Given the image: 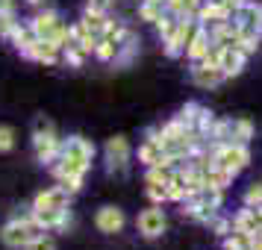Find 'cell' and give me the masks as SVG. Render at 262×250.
I'll use <instances>...</instances> for the list:
<instances>
[{
    "mask_svg": "<svg viewBox=\"0 0 262 250\" xmlns=\"http://www.w3.org/2000/svg\"><path fill=\"white\" fill-rule=\"evenodd\" d=\"M68 194L71 191L65 189V186H53V189L41 191L33 203V209H68Z\"/></svg>",
    "mask_w": 262,
    "mask_h": 250,
    "instance_id": "13",
    "label": "cell"
},
{
    "mask_svg": "<svg viewBox=\"0 0 262 250\" xmlns=\"http://www.w3.org/2000/svg\"><path fill=\"white\" fill-rule=\"evenodd\" d=\"M201 3H203V0H165L168 12L177 15V18H198Z\"/></svg>",
    "mask_w": 262,
    "mask_h": 250,
    "instance_id": "17",
    "label": "cell"
},
{
    "mask_svg": "<svg viewBox=\"0 0 262 250\" xmlns=\"http://www.w3.org/2000/svg\"><path fill=\"white\" fill-rule=\"evenodd\" d=\"M177 21H180V18H177V15H171V12H165V15H162V18H159V21H156V33H159V36H162V38H168V36H171V33H174V27H177Z\"/></svg>",
    "mask_w": 262,
    "mask_h": 250,
    "instance_id": "18",
    "label": "cell"
},
{
    "mask_svg": "<svg viewBox=\"0 0 262 250\" xmlns=\"http://www.w3.org/2000/svg\"><path fill=\"white\" fill-rule=\"evenodd\" d=\"M106 162H109V171H124L127 162H130V142L124 139V135H115V139H109L106 144Z\"/></svg>",
    "mask_w": 262,
    "mask_h": 250,
    "instance_id": "9",
    "label": "cell"
},
{
    "mask_svg": "<svg viewBox=\"0 0 262 250\" xmlns=\"http://www.w3.org/2000/svg\"><path fill=\"white\" fill-rule=\"evenodd\" d=\"M212 48H215V44H212V36H209V30L201 24V30L194 33V38H191L189 48H186V56L191 59V65H194V62H206V56L212 53Z\"/></svg>",
    "mask_w": 262,
    "mask_h": 250,
    "instance_id": "12",
    "label": "cell"
},
{
    "mask_svg": "<svg viewBox=\"0 0 262 250\" xmlns=\"http://www.w3.org/2000/svg\"><path fill=\"white\" fill-rule=\"evenodd\" d=\"M109 6H112V0H89V9L92 12H106Z\"/></svg>",
    "mask_w": 262,
    "mask_h": 250,
    "instance_id": "23",
    "label": "cell"
},
{
    "mask_svg": "<svg viewBox=\"0 0 262 250\" xmlns=\"http://www.w3.org/2000/svg\"><path fill=\"white\" fill-rule=\"evenodd\" d=\"M136 226H139V233H142L144 238H159L168 226L165 212H162L159 206H150V209H144V212L136 218Z\"/></svg>",
    "mask_w": 262,
    "mask_h": 250,
    "instance_id": "5",
    "label": "cell"
},
{
    "mask_svg": "<svg viewBox=\"0 0 262 250\" xmlns=\"http://www.w3.org/2000/svg\"><path fill=\"white\" fill-rule=\"evenodd\" d=\"M24 250H56V244H53V238L38 236V238H33V241H30Z\"/></svg>",
    "mask_w": 262,
    "mask_h": 250,
    "instance_id": "22",
    "label": "cell"
},
{
    "mask_svg": "<svg viewBox=\"0 0 262 250\" xmlns=\"http://www.w3.org/2000/svg\"><path fill=\"white\" fill-rule=\"evenodd\" d=\"M198 30H201V21H198V18H180L177 27H174V33H171L168 38H162L165 53L168 56H180V53H186V48H189V41L194 38Z\"/></svg>",
    "mask_w": 262,
    "mask_h": 250,
    "instance_id": "3",
    "label": "cell"
},
{
    "mask_svg": "<svg viewBox=\"0 0 262 250\" xmlns=\"http://www.w3.org/2000/svg\"><path fill=\"white\" fill-rule=\"evenodd\" d=\"M224 80H227L224 71L218 65H212V62H194L191 65V83L198 85V88H215Z\"/></svg>",
    "mask_w": 262,
    "mask_h": 250,
    "instance_id": "6",
    "label": "cell"
},
{
    "mask_svg": "<svg viewBox=\"0 0 262 250\" xmlns=\"http://www.w3.org/2000/svg\"><path fill=\"white\" fill-rule=\"evenodd\" d=\"M12 147H15L12 127H0V153H6V150H12Z\"/></svg>",
    "mask_w": 262,
    "mask_h": 250,
    "instance_id": "20",
    "label": "cell"
},
{
    "mask_svg": "<svg viewBox=\"0 0 262 250\" xmlns=\"http://www.w3.org/2000/svg\"><path fill=\"white\" fill-rule=\"evenodd\" d=\"M147 197L154 203H165L168 200V183L165 186H147Z\"/></svg>",
    "mask_w": 262,
    "mask_h": 250,
    "instance_id": "21",
    "label": "cell"
},
{
    "mask_svg": "<svg viewBox=\"0 0 262 250\" xmlns=\"http://www.w3.org/2000/svg\"><path fill=\"white\" fill-rule=\"evenodd\" d=\"M203 171V186H209V189H221L227 191L230 186H233V179H236V174H230L227 168L215 165V162H209L206 168H201Z\"/></svg>",
    "mask_w": 262,
    "mask_h": 250,
    "instance_id": "14",
    "label": "cell"
},
{
    "mask_svg": "<svg viewBox=\"0 0 262 250\" xmlns=\"http://www.w3.org/2000/svg\"><path fill=\"white\" fill-rule=\"evenodd\" d=\"M245 62H248V56L238 48H218V68L224 71L227 80H233L245 71Z\"/></svg>",
    "mask_w": 262,
    "mask_h": 250,
    "instance_id": "8",
    "label": "cell"
},
{
    "mask_svg": "<svg viewBox=\"0 0 262 250\" xmlns=\"http://www.w3.org/2000/svg\"><path fill=\"white\" fill-rule=\"evenodd\" d=\"M33 144H36V156L41 162H50V159H59L62 153V144L53 132V124L45 118L36 121V132H33Z\"/></svg>",
    "mask_w": 262,
    "mask_h": 250,
    "instance_id": "2",
    "label": "cell"
},
{
    "mask_svg": "<svg viewBox=\"0 0 262 250\" xmlns=\"http://www.w3.org/2000/svg\"><path fill=\"white\" fill-rule=\"evenodd\" d=\"M245 206H262V183H253V186H248V191H245Z\"/></svg>",
    "mask_w": 262,
    "mask_h": 250,
    "instance_id": "19",
    "label": "cell"
},
{
    "mask_svg": "<svg viewBox=\"0 0 262 250\" xmlns=\"http://www.w3.org/2000/svg\"><path fill=\"white\" fill-rule=\"evenodd\" d=\"M139 162L147 168L154 165H168V156H165V144L159 142V135H156V130L147 132V142L139 147Z\"/></svg>",
    "mask_w": 262,
    "mask_h": 250,
    "instance_id": "7",
    "label": "cell"
},
{
    "mask_svg": "<svg viewBox=\"0 0 262 250\" xmlns=\"http://www.w3.org/2000/svg\"><path fill=\"white\" fill-rule=\"evenodd\" d=\"M227 6H230V9H233V12H236L238 6H242V3H248V0H224Z\"/></svg>",
    "mask_w": 262,
    "mask_h": 250,
    "instance_id": "25",
    "label": "cell"
},
{
    "mask_svg": "<svg viewBox=\"0 0 262 250\" xmlns=\"http://www.w3.org/2000/svg\"><path fill=\"white\" fill-rule=\"evenodd\" d=\"M233 18V9L227 6L224 0H203L201 9H198V21H201L203 27H218V24H227Z\"/></svg>",
    "mask_w": 262,
    "mask_h": 250,
    "instance_id": "4",
    "label": "cell"
},
{
    "mask_svg": "<svg viewBox=\"0 0 262 250\" xmlns=\"http://www.w3.org/2000/svg\"><path fill=\"white\" fill-rule=\"evenodd\" d=\"M12 3L15 0H0V12H12Z\"/></svg>",
    "mask_w": 262,
    "mask_h": 250,
    "instance_id": "24",
    "label": "cell"
},
{
    "mask_svg": "<svg viewBox=\"0 0 262 250\" xmlns=\"http://www.w3.org/2000/svg\"><path fill=\"white\" fill-rule=\"evenodd\" d=\"M212 162L227 168L230 174H242L250 165V150H248V144H238V142L212 144Z\"/></svg>",
    "mask_w": 262,
    "mask_h": 250,
    "instance_id": "1",
    "label": "cell"
},
{
    "mask_svg": "<svg viewBox=\"0 0 262 250\" xmlns=\"http://www.w3.org/2000/svg\"><path fill=\"white\" fill-rule=\"evenodd\" d=\"M95 224L100 233H106V236H115V233H121L124 230V224H127V218H124V212H121L118 206H103L100 212H97Z\"/></svg>",
    "mask_w": 262,
    "mask_h": 250,
    "instance_id": "11",
    "label": "cell"
},
{
    "mask_svg": "<svg viewBox=\"0 0 262 250\" xmlns=\"http://www.w3.org/2000/svg\"><path fill=\"white\" fill-rule=\"evenodd\" d=\"M250 139H253V124L248 118H230V139L227 142L248 144Z\"/></svg>",
    "mask_w": 262,
    "mask_h": 250,
    "instance_id": "16",
    "label": "cell"
},
{
    "mask_svg": "<svg viewBox=\"0 0 262 250\" xmlns=\"http://www.w3.org/2000/svg\"><path fill=\"white\" fill-rule=\"evenodd\" d=\"M256 221H259V230H262V206H256Z\"/></svg>",
    "mask_w": 262,
    "mask_h": 250,
    "instance_id": "26",
    "label": "cell"
},
{
    "mask_svg": "<svg viewBox=\"0 0 262 250\" xmlns=\"http://www.w3.org/2000/svg\"><path fill=\"white\" fill-rule=\"evenodd\" d=\"M24 53L30 56V59H38V62H45V65H53V62H56L59 48H53V44H50V41H45V38H36L30 48H24Z\"/></svg>",
    "mask_w": 262,
    "mask_h": 250,
    "instance_id": "15",
    "label": "cell"
},
{
    "mask_svg": "<svg viewBox=\"0 0 262 250\" xmlns=\"http://www.w3.org/2000/svg\"><path fill=\"white\" fill-rule=\"evenodd\" d=\"M233 21H236L238 27H245V30H256V33H262V0L259 3H253V0L242 3L236 12H233Z\"/></svg>",
    "mask_w": 262,
    "mask_h": 250,
    "instance_id": "10",
    "label": "cell"
}]
</instances>
